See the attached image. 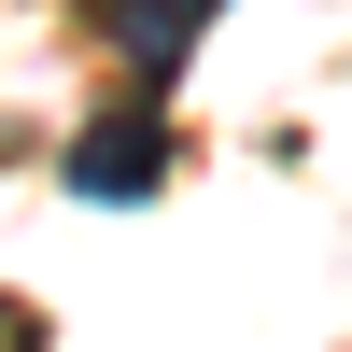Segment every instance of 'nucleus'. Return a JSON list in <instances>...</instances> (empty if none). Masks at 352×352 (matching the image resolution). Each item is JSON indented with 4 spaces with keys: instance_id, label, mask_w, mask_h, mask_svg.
<instances>
[{
    "instance_id": "obj_1",
    "label": "nucleus",
    "mask_w": 352,
    "mask_h": 352,
    "mask_svg": "<svg viewBox=\"0 0 352 352\" xmlns=\"http://www.w3.org/2000/svg\"><path fill=\"white\" fill-rule=\"evenodd\" d=\"M155 184H169V113H155V85H127V99H113L99 127L71 141V197H99V212H141Z\"/></svg>"
},
{
    "instance_id": "obj_2",
    "label": "nucleus",
    "mask_w": 352,
    "mask_h": 352,
    "mask_svg": "<svg viewBox=\"0 0 352 352\" xmlns=\"http://www.w3.org/2000/svg\"><path fill=\"white\" fill-rule=\"evenodd\" d=\"M99 28H113V56H127L141 85H169V56H184L197 14H184V0H99Z\"/></svg>"
},
{
    "instance_id": "obj_3",
    "label": "nucleus",
    "mask_w": 352,
    "mask_h": 352,
    "mask_svg": "<svg viewBox=\"0 0 352 352\" xmlns=\"http://www.w3.org/2000/svg\"><path fill=\"white\" fill-rule=\"evenodd\" d=\"M184 14H226V0H184Z\"/></svg>"
}]
</instances>
